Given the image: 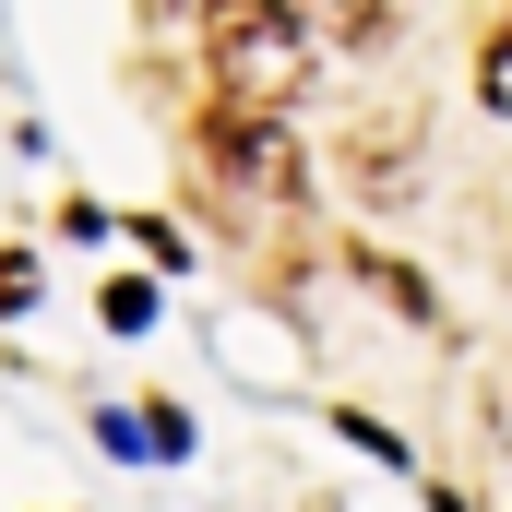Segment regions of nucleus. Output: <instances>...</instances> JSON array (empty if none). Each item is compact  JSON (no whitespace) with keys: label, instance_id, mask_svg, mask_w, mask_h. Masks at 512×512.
I'll return each mask as SVG.
<instances>
[{"label":"nucleus","instance_id":"obj_1","mask_svg":"<svg viewBox=\"0 0 512 512\" xmlns=\"http://www.w3.org/2000/svg\"><path fill=\"white\" fill-rule=\"evenodd\" d=\"M322 60V24L310 12H215V84H227V120H274Z\"/></svg>","mask_w":512,"mask_h":512},{"label":"nucleus","instance_id":"obj_2","mask_svg":"<svg viewBox=\"0 0 512 512\" xmlns=\"http://www.w3.org/2000/svg\"><path fill=\"white\" fill-rule=\"evenodd\" d=\"M203 155H215V179L251 191V203H286V191H298V143H286L274 120H215Z\"/></svg>","mask_w":512,"mask_h":512},{"label":"nucleus","instance_id":"obj_3","mask_svg":"<svg viewBox=\"0 0 512 512\" xmlns=\"http://www.w3.org/2000/svg\"><path fill=\"white\" fill-rule=\"evenodd\" d=\"M489 108H512V24H489Z\"/></svg>","mask_w":512,"mask_h":512},{"label":"nucleus","instance_id":"obj_4","mask_svg":"<svg viewBox=\"0 0 512 512\" xmlns=\"http://www.w3.org/2000/svg\"><path fill=\"white\" fill-rule=\"evenodd\" d=\"M24 298H36V274H24V262L0 251V310H24Z\"/></svg>","mask_w":512,"mask_h":512}]
</instances>
